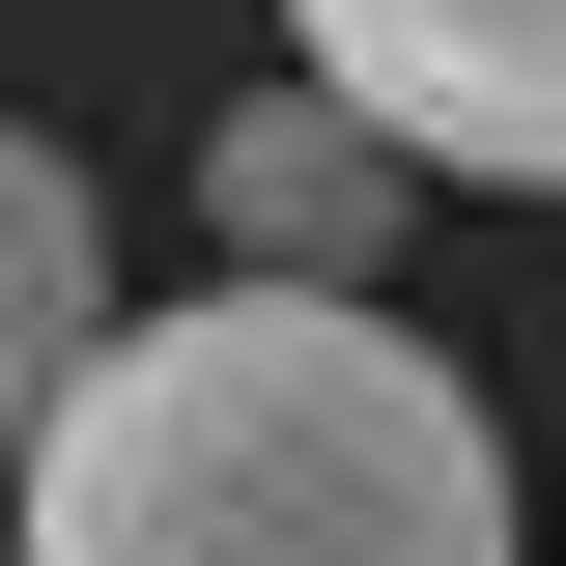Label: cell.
Instances as JSON below:
<instances>
[{
    "label": "cell",
    "instance_id": "cell-4",
    "mask_svg": "<svg viewBox=\"0 0 566 566\" xmlns=\"http://www.w3.org/2000/svg\"><path fill=\"white\" fill-rule=\"evenodd\" d=\"M114 340V227H85V170L29 114H0V453H29V397H57V368Z\"/></svg>",
    "mask_w": 566,
    "mask_h": 566
},
{
    "label": "cell",
    "instance_id": "cell-2",
    "mask_svg": "<svg viewBox=\"0 0 566 566\" xmlns=\"http://www.w3.org/2000/svg\"><path fill=\"white\" fill-rule=\"evenodd\" d=\"M283 57L340 114H397V170L566 199V0H283Z\"/></svg>",
    "mask_w": 566,
    "mask_h": 566
},
{
    "label": "cell",
    "instance_id": "cell-3",
    "mask_svg": "<svg viewBox=\"0 0 566 566\" xmlns=\"http://www.w3.org/2000/svg\"><path fill=\"white\" fill-rule=\"evenodd\" d=\"M397 199H424L397 114H340L312 57L199 114V255H255V283H368V255H397Z\"/></svg>",
    "mask_w": 566,
    "mask_h": 566
},
{
    "label": "cell",
    "instance_id": "cell-1",
    "mask_svg": "<svg viewBox=\"0 0 566 566\" xmlns=\"http://www.w3.org/2000/svg\"><path fill=\"white\" fill-rule=\"evenodd\" d=\"M29 566H510V424L368 283H199L29 397Z\"/></svg>",
    "mask_w": 566,
    "mask_h": 566
}]
</instances>
